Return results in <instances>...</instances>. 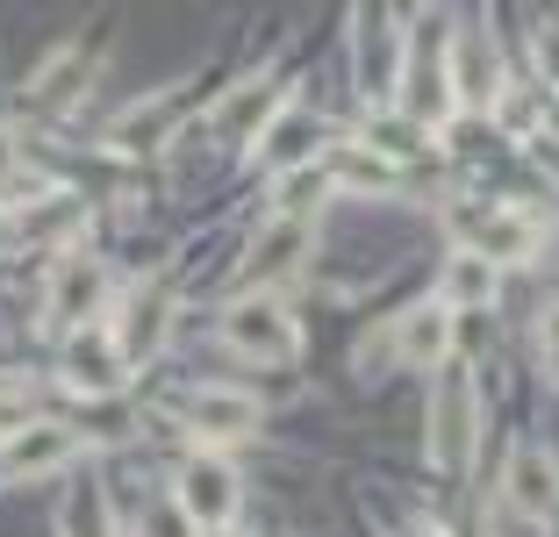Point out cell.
I'll return each instance as SVG.
<instances>
[{
  "mask_svg": "<svg viewBox=\"0 0 559 537\" xmlns=\"http://www.w3.org/2000/svg\"><path fill=\"white\" fill-rule=\"evenodd\" d=\"M80 458V430L72 423H50V416H36V423H22L15 438L0 444V466L15 473V480H36V473H58Z\"/></svg>",
  "mask_w": 559,
  "mask_h": 537,
  "instance_id": "cell-6",
  "label": "cell"
},
{
  "mask_svg": "<svg viewBox=\"0 0 559 537\" xmlns=\"http://www.w3.org/2000/svg\"><path fill=\"white\" fill-rule=\"evenodd\" d=\"M301 259H309V223H301V215H273V223L251 237V251L237 259V279H245V287H265V279L295 273Z\"/></svg>",
  "mask_w": 559,
  "mask_h": 537,
  "instance_id": "cell-8",
  "label": "cell"
},
{
  "mask_svg": "<svg viewBox=\"0 0 559 537\" xmlns=\"http://www.w3.org/2000/svg\"><path fill=\"white\" fill-rule=\"evenodd\" d=\"M388 15H395V22H416V15H424V0H388Z\"/></svg>",
  "mask_w": 559,
  "mask_h": 537,
  "instance_id": "cell-22",
  "label": "cell"
},
{
  "mask_svg": "<svg viewBox=\"0 0 559 537\" xmlns=\"http://www.w3.org/2000/svg\"><path fill=\"white\" fill-rule=\"evenodd\" d=\"M251 158H259L265 172H301L309 158H323V122L301 115V108H280L273 122L251 136Z\"/></svg>",
  "mask_w": 559,
  "mask_h": 537,
  "instance_id": "cell-7",
  "label": "cell"
},
{
  "mask_svg": "<svg viewBox=\"0 0 559 537\" xmlns=\"http://www.w3.org/2000/svg\"><path fill=\"white\" fill-rule=\"evenodd\" d=\"M502 494L524 523H552L559 516V458L552 452H516L502 466Z\"/></svg>",
  "mask_w": 559,
  "mask_h": 537,
  "instance_id": "cell-9",
  "label": "cell"
},
{
  "mask_svg": "<svg viewBox=\"0 0 559 537\" xmlns=\"http://www.w3.org/2000/svg\"><path fill=\"white\" fill-rule=\"evenodd\" d=\"M323 187H330V179L309 172V165H301V172H287V187H280V215H301V223H309V208L323 201Z\"/></svg>",
  "mask_w": 559,
  "mask_h": 537,
  "instance_id": "cell-17",
  "label": "cell"
},
{
  "mask_svg": "<svg viewBox=\"0 0 559 537\" xmlns=\"http://www.w3.org/2000/svg\"><path fill=\"white\" fill-rule=\"evenodd\" d=\"M15 172H22V158H15V136L0 130V187H8V179H15Z\"/></svg>",
  "mask_w": 559,
  "mask_h": 537,
  "instance_id": "cell-21",
  "label": "cell"
},
{
  "mask_svg": "<svg viewBox=\"0 0 559 537\" xmlns=\"http://www.w3.org/2000/svg\"><path fill=\"white\" fill-rule=\"evenodd\" d=\"M66 537H116V523H108V502H100L94 488L72 494V509H66Z\"/></svg>",
  "mask_w": 559,
  "mask_h": 537,
  "instance_id": "cell-16",
  "label": "cell"
},
{
  "mask_svg": "<svg viewBox=\"0 0 559 537\" xmlns=\"http://www.w3.org/2000/svg\"><path fill=\"white\" fill-rule=\"evenodd\" d=\"M173 494H180V509L201 523V530H215V523H230L237 502H245V488H237V466H223L215 452H194L180 466V480H173Z\"/></svg>",
  "mask_w": 559,
  "mask_h": 537,
  "instance_id": "cell-3",
  "label": "cell"
},
{
  "mask_svg": "<svg viewBox=\"0 0 559 537\" xmlns=\"http://www.w3.org/2000/svg\"><path fill=\"white\" fill-rule=\"evenodd\" d=\"M165 337H173V294H165V287L122 294V309H116V351L130 358V366H144V358L165 351Z\"/></svg>",
  "mask_w": 559,
  "mask_h": 537,
  "instance_id": "cell-5",
  "label": "cell"
},
{
  "mask_svg": "<svg viewBox=\"0 0 559 537\" xmlns=\"http://www.w3.org/2000/svg\"><path fill=\"white\" fill-rule=\"evenodd\" d=\"M122 373H130V358L116 351V337H72V351H66V387H80V394H116Z\"/></svg>",
  "mask_w": 559,
  "mask_h": 537,
  "instance_id": "cell-14",
  "label": "cell"
},
{
  "mask_svg": "<svg viewBox=\"0 0 559 537\" xmlns=\"http://www.w3.org/2000/svg\"><path fill=\"white\" fill-rule=\"evenodd\" d=\"M538 358H545V373L559 380V294L538 309Z\"/></svg>",
  "mask_w": 559,
  "mask_h": 537,
  "instance_id": "cell-18",
  "label": "cell"
},
{
  "mask_svg": "<svg viewBox=\"0 0 559 537\" xmlns=\"http://www.w3.org/2000/svg\"><path fill=\"white\" fill-rule=\"evenodd\" d=\"M223 344L237 358H259V366H287L301 351V323L280 294H237L223 309Z\"/></svg>",
  "mask_w": 559,
  "mask_h": 537,
  "instance_id": "cell-1",
  "label": "cell"
},
{
  "mask_svg": "<svg viewBox=\"0 0 559 537\" xmlns=\"http://www.w3.org/2000/svg\"><path fill=\"white\" fill-rule=\"evenodd\" d=\"M100 287H108V273H100V265L86 259V251H80V259H66V265H58V273H50V301H44V323H50V330H80L86 315L100 309Z\"/></svg>",
  "mask_w": 559,
  "mask_h": 537,
  "instance_id": "cell-10",
  "label": "cell"
},
{
  "mask_svg": "<svg viewBox=\"0 0 559 537\" xmlns=\"http://www.w3.org/2000/svg\"><path fill=\"white\" fill-rule=\"evenodd\" d=\"M280 100H287V86H280L273 72H251V80H237L230 94L215 100V115H209V122H215L223 136H259L265 122L280 115Z\"/></svg>",
  "mask_w": 559,
  "mask_h": 537,
  "instance_id": "cell-12",
  "label": "cell"
},
{
  "mask_svg": "<svg viewBox=\"0 0 559 537\" xmlns=\"http://www.w3.org/2000/svg\"><path fill=\"white\" fill-rule=\"evenodd\" d=\"M474 438H480V408H474V373L466 366H444L438 373V394H430V466L438 473H460L474 458Z\"/></svg>",
  "mask_w": 559,
  "mask_h": 537,
  "instance_id": "cell-2",
  "label": "cell"
},
{
  "mask_svg": "<svg viewBox=\"0 0 559 537\" xmlns=\"http://www.w3.org/2000/svg\"><path fill=\"white\" fill-rule=\"evenodd\" d=\"M201 537H237V530H230V523H215V530H201Z\"/></svg>",
  "mask_w": 559,
  "mask_h": 537,
  "instance_id": "cell-24",
  "label": "cell"
},
{
  "mask_svg": "<svg viewBox=\"0 0 559 537\" xmlns=\"http://www.w3.org/2000/svg\"><path fill=\"white\" fill-rule=\"evenodd\" d=\"M452 229L466 237V251H488L495 265H516V259L538 251V223L524 208H460Z\"/></svg>",
  "mask_w": 559,
  "mask_h": 537,
  "instance_id": "cell-4",
  "label": "cell"
},
{
  "mask_svg": "<svg viewBox=\"0 0 559 537\" xmlns=\"http://www.w3.org/2000/svg\"><path fill=\"white\" fill-rule=\"evenodd\" d=\"M538 65L559 80V22H545V29H538Z\"/></svg>",
  "mask_w": 559,
  "mask_h": 537,
  "instance_id": "cell-20",
  "label": "cell"
},
{
  "mask_svg": "<svg viewBox=\"0 0 559 537\" xmlns=\"http://www.w3.org/2000/svg\"><path fill=\"white\" fill-rule=\"evenodd\" d=\"M187 430H194L201 444H237L259 430V402L251 394H230V387H201L194 402H187Z\"/></svg>",
  "mask_w": 559,
  "mask_h": 537,
  "instance_id": "cell-11",
  "label": "cell"
},
{
  "mask_svg": "<svg viewBox=\"0 0 559 537\" xmlns=\"http://www.w3.org/2000/svg\"><path fill=\"white\" fill-rule=\"evenodd\" d=\"M395 351L409 358V366H444V351H452V301H424V309L402 315Z\"/></svg>",
  "mask_w": 559,
  "mask_h": 537,
  "instance_id": "cell-13",
  "label": "cell"
},
{
  "mask_svg": "<svg viewBox=\"0 0 559 537\" xmlns=\"http://www.w3.org/2000/svg\"><path fill=\"white\" fill-rule=\"evenodd\" d=\"M495 279H502V265L488 259V251H452V259H444V301H452V309H488L495 301Z\"/></svg>",
  "mask_w": 559,
  "mask_h": 537,
  "instance_id": "cell-15",
  "label": "cell"
},
{
  "mask_svg": "<svg viewBox=\"0 0 559 537\" xmlns=\"http://www.w3.org/2000/svg\"><path fill=\"white\" fill-rule=\"evenodd\" d=\"M22 423H36V416H29V402H15V394H0V444L15 438Z\"/></svg>",
  "mask_w": 559,
  "mask_h": 537,
  "instance_id": "cell-19",
  "label": "cell"
},
{
  "mask_svg": "<svg viewBox=\"0 0 559 537\" xmlns=\"http://www.w3.org/2000/svg\"><path fill=\"white\" fill-rule=\"evenodd\" d=\"M402 537H444V530H438V523H409V530H402Z\"/></svg>",
  "mask_w": 559,
  "mask_h": 537,
  "instance_id": "cell-23",
  "label": "cell"
}]
</instances>
